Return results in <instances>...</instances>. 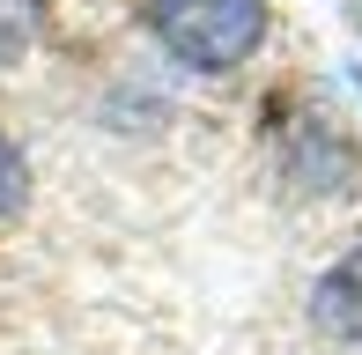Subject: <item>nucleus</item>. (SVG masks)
<instances>
[{
	"label": "nucleus",
	"mask_w": 362,
	"mask_h": 355,
	"mask_svg": "<svg viewBox=\"0 0 362 355\" xmlns=\"http://www.w3.org/2000/svg\"><path fill=\"white\" fill-rule=\"evenodd\" d=\"M156 45L192 74H237L267 45V0H148Z\"/></svg>",
	"instance_id": "nucleus-1"
},
{
	"label": "nucleus",
	"mask_w": 362,
	"mask_h": 355,
	"mask_svg": "<svg viewBox=\"0 0 362 355\" xmlns=\"http://www.w3.org/2000/svg\"><path fill=\"white\" fill-rule=\"evenodd\" d=\"M310 326H318L325 341L362 348V245L340 252V260L318 274V289H310Z\"/></svg>",
	"instance_id": "nucleus-2"
},
{
	"label": "nucleus",
	"mask_w": 362,
	"mask_h": 355,
	"mask_svg": "<svg viewBox=\"0 0 362 355\" xmlns=\"http://www.w3.org/2000/svg\"><path fill=\"white\" fill-rule=\"evenodd\" d=\"M30 30H37V8L30 0H0V67L30 45Z\"/></svg>",
	"instance_id": "nucleus-3"
},
{
	"label": "nucleus",
	"mask_w": 362,
	"mask_h": 355,
	"mask_svg": "<svg viewBox=\"0 0 362 355\" xmlns=\"http://www.w3.org/2000/svg\"><path fill=\"white\" fill-rule=\"evenodd\" d=\"M30 192V170H23V149H15L8 134H0V215H15Z\"/></svg>",
	"instance_id": "nucleus-4"
},
{
	"label": "nucleus",
	"mask_w": 362,
	"mask_h": 355,
	"mask_svg": "<svg viewBox=\"0 0 362 355\" xmlns=\"http://www.w3.org/2000/svg\"><path fill=\"white\" fill-rule=\"evenodd\" d=\"M355 89H362V67H355Z\"/></svg>",
	"instance_id": "nucleus-5"
}]
</instances>
